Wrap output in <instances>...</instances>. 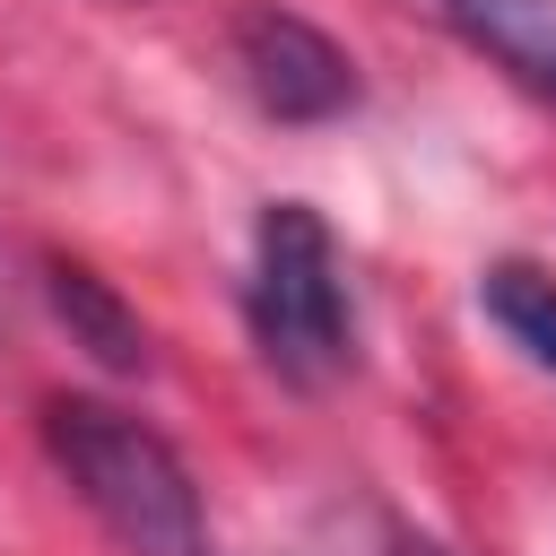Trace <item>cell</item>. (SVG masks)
<instances>
[{
    "instance_id": "6",
    "label": "cell",
    "mask_w": 556,
    "mask_h": 556,
    "mask_svg": "<svg viewBox=\"0 0 556 556\" xmlns=\"http://www.w3.org/2000/svg\"><path fill=\"white\" fill-rule=\"evenodd\" d=\"M478 313L539 374H556V269H539V261H486L478 269Z\"/></svg>"
},
{
    "instance_id": "3",
    "label": "cell",
    "mask_w": 556,
    "mask_h": 556,
    "mask_svg": "<svg viewBox=\"0 0 556 556\" xmlns=\"http://www.w3.org/2000/svg\"><path fill=\"white\" fill-rule=\"evenodd\" d=\"M235 70L252 87V104L287 130H313V122H339L356 104V61L295 9L278 0H252L235 17Z\"/></svg>"
},
{
    "instance_id": "1",
    "label": "cell",
    "mask_w": 556,
    "mask_h": 556,
    "mask_svg": "<svg viewBox=\"0 0 556 556\" xmlns=\"http://www.w3.org/2000/svg\"><path fill=\"white\" fill-rule=\"evenodd\" d=\"M43 452L70 495L130 556H208V504L191 460L113 400H43Z\"/></svg>"
},
{
    "instance_id": "7",
    "label": "cell",
    "mask_w": 556,
    "mask_h": 556,
    "mask_svg": "<svg viewBox=\"0 0 556 556\" xmlns=\"http://www.w3.org/2000/svg\"><path fill=\"white\" fill-rule=\"evenodd\" d=\"M400 556H434V547H400Z\"/></svg>"
},
{
    "instance_id": "2",
    "label": "cell",
    "mask_w": 556,
    "mask_h": 556,
    "mask_svg": "<svg viewBox=\"0 0 556 556\" xmlns=\"http://www.w3.org/2000/svg\"><path fill=\"white\" fill-rule=\"evenodd\" d=\"M243 321L261 365L287 391H330L356 365V304H348V261L339 235L321 226L313 200H269L252 217V278H243Z\"/></svg>"
},
{
    "instance_id": "5",
    "label": "cell",
    "mask_w": 556,
    "mask_h": 556,
    "mask_svg": "<svg viewBox=\"0 0 556 556\" xmlns=\"http://www.w3.org/2000/svg\"><path fill=\"white\" fill-rule=\"evenodd\" d=\"M43 295H52V313L70 321V339H78L96 365L148 374V321L113 295V278H96L87 261H43Z\"/></svg>"
},
{
    "instance_id": "4",
    "label": "cell",
    "mask_w": 556,
    "mask_h": 556,
    "mask_svg": "<svg viewBox=\"0 0 556 556\" xmlns=\"http://www.w3.org/2000/svg\"><path fill=\"white\" fill-rule=\"evenodd\" d=\"M434 9H443V26H452L469 52H486L521 96L556 104V0H434Z\"/></svg>"
}]
</instances>
